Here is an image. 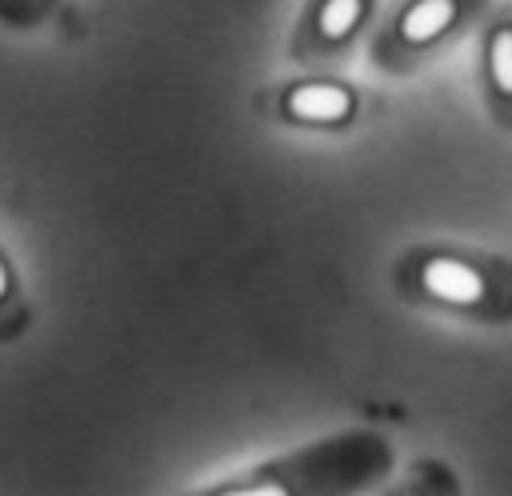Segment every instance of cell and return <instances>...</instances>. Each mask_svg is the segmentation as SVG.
I'll list each match as a JSON object with an SVG mask.
<instances>
[{"label":"cell","instance_id":"obj_4","mask_svg":"<svg viewBox=\"0 0 512 496\" xmlns=\"http://www.w3.org/2000/svg\"><path fill=\"white\" fill-rule=\"evenodd\" d=\"M264 108L276 124L288 128H316V132H340L356 124L360 116V92L336 72H304L292 80H280L268 88Z\"/></svg>","mask_w":512,"mask_h":496},{"label":"cell","instance_id":"obj_7","mask_svg":"<svg viewBox=\"0 0 512 496\" xmlns=\"http://www.w3.org/2000/svg\"><path fill=\"white\" fill-rule=\"evenodd\" d=\"M12 296V272H8V264H4V256H0V304Z\"/></svg>","mask_w":512,"mask_h":496},{"label":"cell","instance_id":"obj_3","mask_svg":"<svg viewBox=\"0 0 512 496\" xmlns=\"http://www.w3.org/2000/svg\"><path fill=\"white\" fill-rule=\"evenodd\" d=\"M380 12L384 0H304L288 32V60L304 72L340 68L372 36Z\"/></svg>","mask_w":512,"mask_h":496},{"label":"cell","instance_id":"obj_1","mask_svg":"<svg viewBox=\"0 0 512 496\" xmlns=\"http://www.w3.org/2000/svg\"><path fill=\"white\" fill-rule=\"evenodd\" d=\"M396 292L420 308L500 324L512 320V260L460 244H412L396 264Z\"/></svg>","mask_w":512,"mask_h":496},{"label":"cell","instance_id":"obj_5","mask_svg":"<svg viewBox=\"0 0 512 496\" xmlns=\"http://www.w3.org/2000/svg\"><path fill=\"white\" fill-rule=\"evenodd\" d=\"M476 84L488 116L512 128V4L488 8L476 24Z\"/></svg>","mask_w":512,"mask_h":496},{"label":"cell","instance_id":"obj_2","mask_svg":"<svg viewBox=\"0 0 512 496\" xmlns=\"http://www.w3.org/2000/svg\"><path fill=\"white\" fill-rule=\"evenodd\" d=\"M488 16V0H392L368 36V60L384 76H412Z\"/></svg>","mask_w":512,"mask_h":496},{"label":"cell","instance_id":"obj_6","mask_svg":"<svg viewBox=\"0 0 512 496\" xmlns=\"http://www.w3.org/2000/svg\"><path fill=\"white\" fill-rule=\"evenodd\" d=\"M212 496H292V484H284L280 476H264V480H252V484H228Z\"/></svg>","mask_w":512,"mask_h":496},{"label":"cell","instance_id":"obj_8","mask_svg":"<svg viewBox=\"0 0 512 496\" xmlns=\"http://www.w3.org/2000/svg\"><path fill=\"white\" fill-rule=\"evenodd\" d=\"M404 496H420V492H404Z\"/></svg>","mask_w":512,"mask_h":496}]
</instances>
